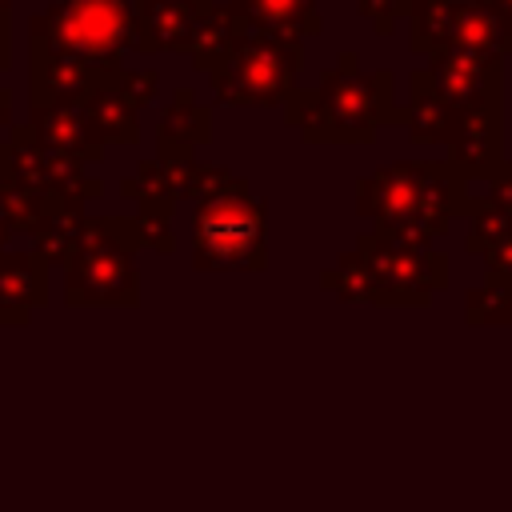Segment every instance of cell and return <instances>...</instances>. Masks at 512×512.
Segmentation results:
<instances>
[{
  "label": "cell",
  "mask_w": 512,
  "mask_h": 512,
  "mask_svg": "<svg viewBox=\"0 0 512 512\" xmlns=\"http://www.w3.org/2000/svg\"><path fill=\"white\" fill-rule=\"evenodd\" d=\"M468 200V180L448 160H400L356 180V212L372 232L412 248H432Z\"/></svg>",
  "instance_id": "1"
},
{
  "label": "cell",
  "mask_w": 512,
  "mask_h": 512,
  "mask_svg": "<svg viewBox=\"0 0 512 512\" xmlns=\"http://www.w3.org/2000/svg\"><path fill=\"white\" fill-rule=\"evenodd\" d=\"M284 120L304 144H372L376 128L404 124V108L396 104V76L388 68L364 72L356 52H340L316 88L288 96Z\"/></svg>",
  "instance_id": "2"
},
{
  "label": "cell",
  "mask_w": 512,
  "mask_h": 512,
  "mask_svg": "<svg viewBox=\"0 0 512 512\" xmlns=\"http://www.w3.org/2000/svg\"><path fill=\"white\" fill-rule=\"evenodd\" d=\"M192 264L200 272H264L268 268V204L236 176L192 212Z\"/></svg>",
  "instance_id": "3"
},
{
  "label": "cell",
  "mask_w": 512,
  "mask_h": 512,
  "mask_svg": "<svg viewBox=\"0 0 512 512\" xmlns=\"http://www.w3.org/2000/svg\"><path fill=\"white\" fill-rule=\"evenodd\" d=\"M136 220L124 216H88L84 240L64 268V304L68 308H132L140 300V252Z\"/></svg>",
  "instance_id": "4"
},
{
  "label": "cell",
  "mask_w": 512,
  "mask_h": 512,
  "mask_svg": "<svg viewBox=\"0 0 512 512\" xmlns=\"http://www.w3.org/2000/svg\"><path fill=\"white\" fill-rule=\"evenodd\" d=\"M28 44L80 56L96 68H124L120 56L136 48L132 0H56L28 20Z\"/></svg>",
  "instance_id": "5"
},
{
  "label": "cell",
  "mask_w": 512,
  "mask_h": 512,
  "mask_svg": "<svg viewBox=\"0 0 512 512\" xmlns=\"http://www.w3.org/2000/svg\"><path fill=\"white\" fill-rule=\"evenodd\" d=\"M304 68V40L248 28L236 52L208 72L216 104L232 108H284Z\"/></svg>",
  "instance_id": "6"
},
{
  "label": "cell",
  "mask_w": 512,
  "mask_h": 512,
  "mask_svg": "<svg viewBox=\"0 0 512 512\" xmlns=\"http://www.w3.org/2000/svg\"><path fill=\"white\" fill-rule=\"evenodd\" d=\"M408 44L432 60L448 48L480 56H512V28L480 0H408Z\"/></svg>",
  "instance_id": "7"
},
{
  "label": "cell",
  "mask_w": 512,
  "mask_h": 512,
  "mask_svg": "<svg viewBox=\"0 0 512 512\" xmlns=\"http://www.w3.org/2000/svg\"><path fill=\"white\" fill-rule=\"evenodd\" d=\"M352 252L368 268L380 304L424 308L448 284V256L436 248H412V244L388 240L380 232H364Z\"/></svg>",
  "instance_id": "8"
},
{
  "label": "cell",
  "mask_w": 512,
  "mask_h": 512,
  "mask_svg": "<svg viewBox=\"0 0 512 512\" xmlns=\"http://www.w3.org/2000/svg\"><path fill=\"white\" fill-rule=\"evenodd\" d=\"M8 160H4V176H12L16 184L40 192V196H76V200H100L104 196V180L88 176V164L52 152L28 124H12L8 140Z\"/></svg>",
  "instance_id": "9"
},
{
  "label": "cell",
  "mask_w": 512,
  "mask_h": 512,
  "mask_svg": "<svg viewBox=\"0 0 512 512\" xmlns=\"http://www.w3.org/2000/svg\"><path fill=\"white\" fill-rule=\"evenodd\" d=\"M428 88L460 116H480V112H500L504 108V60L480 56V52H460L448 48L432 56L424 68Z\"/></svg>",
  "instance_id": "10"
},
{
  "label": "cell",
  "mask_w": 512,
  "mask_h": 512,
  "mask_svg": "<svg viewBox=\"0 0 512 512\" xmlns=\"http://www.w3.org/2000/svg\"><path fill=\"white\" fill-rule=\"evenodd\" d=\"M124 68H96L80 56L28 44V108H52V104H72L84 108L96 92L112 88Z\"/></svg>",
  "instance_id": "11"
},
{
  "label": "cell",
  "mask_w": 512,
  "mask_h": 512,
  "mask_svg": "<svg viewBox=\"0 0 512 512\" xmlns=\"http://www.w3.org/2000/svg\"><path fill=\"white\" fill-rule=\"evenodd\" d=\"M136 52H184L192 48V36L212 16V0H136Z\"/></svg>",
  "instance_id": "12"
},
{
  "label": "cell",
  "mask_w": 512,
  "mask_h": 512,
  "mask_svg": "<svg viewBox=\"0 0 512 512\" xmlns=\"http://www.w3.org/2000/svg\"><path fill=\"white\" fill-rule=\"evenodd\" d=\"M448 164L472 184V180H492L504 164V120L500 112H480L460 120L452 144H448Z\"/></svg>",
  "instance_id": "13"
},
{
  "label": "cell",
  "mask_w": 512,
  "mask_h": 512,
  "mask_svg": "<svg viewBox=\"0 0 512 512\" xmlns=\"http://www.w3.org/2000/svg\"><path fill=\"white\" fill-rule=\"evenodd\" d=\"M28 128L60 156H72L80 164L104 160V144L92 136V124L84 108L72 104H52V108H28Z\"/></svg>",
  "instance_id": "14"
},
{
  "label": "cell",
  "mask_w": 512,
  "mask_h": 512,
  "mask_svg": "<svg viewBox=\"0 0 512 512\" xmlns=\"http://www.w3.org/2000/svg\"><path fill=\"white\" fill-rule=\"evenodd\" d=\"M84 200L76 196H52L36 232H32V256L44 260L48 268H68V260L76 256L80 240H84Z\"/></svg>",
  "instance_id": "15"
},
{
  "label": "cell",
  "mask_w": 512,
  "mask_h": 512,
  "mask_svg": "<svg viewBox=\"0 0 512 512\" xmlns=\"http://www.w3.org/2000/svg\"><path fill=\"white\" fill-rule=\"evenodd\" d=\"M212 140V108L196 100V92L176 88L156 128V156H192Z\"/></svg>",
  "instance_id": "16"
},
{
  "label": "cell",
  "mask_w": 512,
  "mask_h": 512,
  "mask_svg": "<svg viewBox=\"0 0 512 512\" xmlns=\"http://www.w3.org/2000/svg\"><path fill=\"white\" fill-rule=\"evenodd\" d=\"M232 8L252 28H264V32H276V36L304 40V36L324 32V16H320L316 0H232Z\"/></svg>",
  "instance_id": "17"
},
{
  "label": "cell",
  "mask_w": 512,
  "mask_h": 512,
  "mask_svg": "<svg viewBox=\"0 0 512 512\" xmlns=\"http://www.w3.org/2000/svg\"><path fill=\"white\" fill-rule=\"evenodd\" d=\"M404 128H408L412 144H452V136L460 128V116L428 88L420 68L412 72V100L404 108Z\"/></svg>",
  "instance_id": "18"
},
{
  "label": "cell",
  "mask_w": 512,
  "mask_h": 512,
  "mask_svg": "<svg viewBox=\"0 0 512 512\" xmlns=\"http://www.w3.org/2000/svg\"><path fill=\"white\" fill-rule=\"evenodd\" d=\"M248 28H252V24L232 8V0H228V4H216L212 16H208V20L200 24V32L192 36V48H188L192 68H200V72H216V68L236 52V44L244 40Z\"/></svg>",
  "instance_id": "19"
},
{
  "label": "cell",
  "mask_w": 512,
  "mask_h": 512,
  "mask_svg": "<svg viewBox=\"0 0 512 512\" xmlns=\"http://www.w3.org/2000/svg\"><path fill=\"white\" fill-rule=\"evenodd\" d=\"M48 304V264L32 252H0V308H40Z\"/></svg>",
  "instance_id": "20"
},
{
  "label": "cell",
  "mask_w": 512,
  "mask_h": 512,
  "mask_svg": "<svg viewBox=\"0 0 512 512\" xmlns=\"http://www.w3.org/2000/svg\"><path fill=\"white\" fill-rule=\"evenodd\" d=\"M84 116L92 124V136L108 148V144H136L140 140V112L112 88L96 92L88 104H84Z\"/></svg>",
  "instance_id": "21"
},
{
  "label": "cell",
  "mask_w": 512,
  "mask_h": 512,
  "mask_svg": "<svg viewBox=\"0 0 512 512\" xmlns=\"http://www.w3.org/2000/svg\"><path fill=\"white\" fill-rule=\"evenodd\" d=\"M464 220H468L464 248H468L472 256H484V252H492L496 244H504V240L512 236V212L496 208V204L484 200V196H480V200H468Z\"/></svg>",
  "instance_id": "22"
},
{
  "label": "cell",
  "mask_w": 512,
  "mask_h": 512,
  "mask_svg": "<svg viewBox=\"0 0 512 512\" xmlns=\"http://www.w3.org/2000/svg\"><path fill=\"white\" fill-rule=\"evenodd\" d=\"M320 288H328V292H332V296H340V300L380 304L376 284H372V276H368V268L360 264V256H356V252H344L332 268H324V272H320Z\"/></svg>",
  "instance_id": "23"
},
{
  "label": "cell",
  "mask_w": 512,
  "mask_h": 512,
  "mask_svg": "<svg viewBox=\"0 0 512 512\" xmlns=\"http://www.w3.org/2000/svg\"><path fill=\"white\" fill-rule=\"evenodd\" d=\"M44 208H48V196H40V192L16 184L12 176H0V216H4V224L12 228V236H16V232L32 236L36 224H40V216H44Z\"/></svg>",
  "instance_id": "24"
},
{
  "label": "cell",
  "mask_w": 512,
  "mask_h": 512,
  "mask_svg": "<svg viewBox=\"0 0 512 512\" xmlns=\"http://www.w3.org/2000/svg\"><path fill=\"white\" fill-rule=\"evenodd\" d=\"M464 316L468 324H512V284L484 276V284L468 292Z\"/></svg>",
  "instance_id": "25"
},
{
  "label": "cell",
  "mask_w": 512,
  "mask_h": 512,
  "mask_svg": "<svg viewBox=\"0 0 512 512\" xmlns=\"http://www.w3.org/2000/svg\"><path fill=\"white\" fill-rule=\"evenodd\" d=\"M236 180V172H228L224 164H192V172H188V180H184V200H192V204H200V200H208V196H216L220 188H228Z\"/></svg>",
  "instance_id": "26"
},
{
  "label": "cell",
  "mask_w": 512,
  "mask_h": 512,
  "mask_svg": "<svg viewBox=\"0 0 512 512\" xmlns=\"http://www.w3.org/2000/svg\"><path fill=\"white\" fill-rule=\"evenodd\" d=\"M156 88H160V76L152 72V68H124L120 76H116V92L140 112V108H148L152 100H156Z\"/></svg>",
  "instance_id": "27"
},
{
  "label": "cell",
  "mask_w": 512,
  "mask_h": 512,
  "mask_svg": "<svg viewBox=\"0 0 512 512\" xmlns=\"http://www.w3.org/2000/svg\"><path fill=\"white\" fill-rule=\"evenodd\" d=\"M356 12L372 24L376 36H392L396 20L408 12V0H356Z\"/></svg>",
  "instance_id": "28"
},
{
  "label": "cell",
  "mask_w": 512,
  "mask_h": 512,
  "mask_svg": "<svg viewBox=\"0 0 512 512\" xmlns=\"http://www.w3.org/2000/svg\"><path fill=\"white\" fill-rule=\"evenodd\" d=\"M480 260H484V272H488L492 280H508V284H512V236H508L504 244H496L492 252H484Z\"/></svg>",
  "instance_id": "29"
},
{
  "label": "cell",
  "mask_w": 512,
  "mask_h": 512,
  "mask_svg": "<svg viewBox=\"0 0 512 512\" xmlns=\"http://www.w3.org/2000/svg\"><path fill=\"white\" fill-rule=\"evenodd\" d=\"M484 200H492L496 208L512 212V164H508V160H504V164H500V172L488 180V192H484Z\"/></svg>",
  "instance_id": "30"
},
{
  "label": "cell",
  "mask_w": 512,
  "mask_h": 512,
  "mask_svg": "<svg viewBox=\"0 0 512 512\" xmlns=\"http://www.w3.org/2000/svg\"><path fill=\"white\" fill-rule=\"evenodd\" d=\"M12 68V20L8 12H0V72Z\"/></svg>",
  "instance_id": "31"
},
{
  "label": "cell",
  "mask_w": 512,
  "mask_h": 512,
  "mask_svg": "<svg viewBox=\"0 0 512 512\" xmlns=\"http://www.w3.org/2000/svg\"><path fill=\"white\" fill-rule=\"evenodd\" d=\"M0 128H12V92L0 84Z\"/></svg>",
  "instance_id": "32"
},
{
  "label": "cell",
  "mask_w": 512,
  "mask_h": 512,
  "mask_svg": "<svg viewBox=\"0 0 512 512\" xmlns=\"http://www.w3.org/2000/svg\"><path fill=\"white\" fill-rule=\"evenodd\" d=\"M480 4H488V8H492V12L512 28V0H480Z\"/></svg>",
  "instance_id": "33"
},
{
  "label": "cell",
  "mask_w": 512,
  "mask_h": 512,
  "mask_svg": "<svg viewBox=\"0 0 512 512\" xmlns=\"http://www.w3.org/2000/svg\"><path fill=\"white\" fill-rule=\"evenodd\" d=\"M28 316L32 312H24V308H0V324H28Z\"/></svg>",
  "instance_id": "34"
},
{
  "label": "cell",
  "mask_w": 512,
  "mask_h": 512,
  "mask_svg": "<svg viewBox=\"0 0 512 512\" xmlns=\"http://www.w3.org/2000/svg\"><path fill=\"white\" fill-rule=\"evenodd\" d=\"M8 240H12V228H8L4 216H0V252H8Z\"/></svg>",
  "instance_id": "35"
},
{
  "label": "cell",
  "mask_w": 512,
  "mask_h": 512,
  "mask_svg": "<svg viewBox=\"0 0 512 512\" xmlns=\"http://www.w3.org/2000/svg\"><path fill=\"white\" fill-rule=\"evenodd\" d=\"M12 8V0H0V12H8Z\"/></svg>",
  "instance_id": "36"
},
{
  "label": "cell",
  "mask_w": 512,
  "mask_h": 512,
  "mask_svg": "<svg viewBox=\"0 0 512 512\" xmlns=\"http://www.w3.org/2000/svg\"><path fill=\"white\" fill-rule=\"evenodd\" d=\"M316 4H320V0H316Z\"/></svg>",
  "instance_id": "37"
},
{
  "label": "cell",
  "mask_w": 512,
  "mask_h": 512,
  "mask_svg": "<svg viewBox=\"0 0 512 512\" xmlns=\"http://www.w3.org/2000/svg\"><path fill=\"white\" fill-rule=\"evenodd\" d=\"M132 4H136V0H132Z\"/></svg>",
  "instance_id": "38"
}]
</instances>
